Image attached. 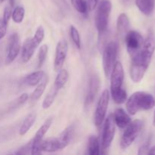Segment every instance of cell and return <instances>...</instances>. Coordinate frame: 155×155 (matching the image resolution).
<instances>
[{
	"label": "cell",
	"mask_w": 155,
	"mask_h": 155,
	"mask_svg": "<svg viewBox=\"0 0 155 155\" xmlns=\"http://www.w3.org/2000/svg\"><path fill=\"white\" fill-rule=\"evenodd\" d=\"M155 105L152 95L145 92H136L127 101L126 107L130 115H135L139 110H151Z\"/></svg>",
	"instance_id": "obj_1"
},
{
	"label": "cell",
	"mask_w": 155,
	"mask_h": 155,
	"mask_svg": "<svg viewBox=\"0 0 155 155\" xmlns=\"http://www.w3.org/2000/svg\"><path fill=\"white\" fill-rule=\"evenodd\" d=\"M111 8L112 4L110 0H101L97 8L95 21L99 36L105 34L107 31Z\"/></svg>",
	"instance_id": "obj_2"
},
{
	"label": "cell",
	"mask_w": 155,
	"mask_h": 155,
	"mask_svg": "<svg viewBox=\"0 0 155 155\" xmlns=\"http://www.w3.org/2000/svg\"><path fill=\"white\" fill-rule=\"evenodd\" d=\"M118 53V45L116 42H110L104 46L103 50L102 64L104 74L107 77L110 75L114 66L116 63Z\"/></svg>",
	"instance_id": "obj_3"
},
{
	"label": "cell",
	"mask_w": 155,
	"mask_h": 155,
	"mask_svg": "<svg viewBox=\"0 0 155 155\" xmlns=\"http://www.w3.org/2000/svg\"><path fill=\"white\" fill-rule=\"evenodd\" d=\"M142 127L143 123L140 120H135L129 124L121 138L120 147L122 149H127L134 142L142 131Z\"/></svg>",
	"instance_id": "obj_4"
},
{
	"label": "cell",
	"mask_w": 155,
	"mask_h": 155,
	"mask_svg": "<svg viewBox=\"0 0 155 155\" xmlns=\"http://www.w3.org/2000/svg\"><path fill=\"white\" fill-rule=\"evenodd\" d=\"M127 49L131 58L134 57L140 51L144 43L142 35L136 30H130L125 35Z\"/></svg>",
	"instance_id": "obj_5"
},
{
	"label": "cell",
	"mask_w": 155,
	"mask_h": 155,
	"mask_svg": "<svg viewBox=\"0 0 155 155\" xmlns=\"http://www.w3.org/2000/svg\"><path fill=\"white\" fill-rule=\"evenodd\" d=\"M109 99H110L109 91L107 89H104L100 96L95 112L94 123L97 127L101 126L104 120L105 119L106 113H107V107H108Z\"/></svg>",
	"instance_id": "obj_6"
},
{
	"label": "cell",
	"mask_w": 155,
	"mask_h": 155,
	"mask_svg": "<svg viewBox=\"0 0 155 155\" xmlns=\"http://www.w3.org/2000/svg\"><path fill=\"white\" fill-rule=\"evenodd\" d=\"M115 124L114 115L110 114L104 122L103 127L101 147L104 150L107 149L111 145L115 135Z\"/></svg>",
	"instance_id": "obj_7"
},
{
	"label": "cell",
	"mask_w": 155,
	"mask_h": 155,
	"mask_svg": "<svg viewBox=\"0 0 155 155\" xmlns=\"http://www.w3.org/2000/svg\"><path fill=\"white\" fill-rule=\"evenodd\" d=\"M110 92H115L122 89L124 80V71L122 64L116 61L113 70L110 73Z\"/></svg>",
	"instance_id": "obj_8"
},
{
	"label": "cell",
	"mask_w": 155,
	"mask_h": 155,
	"mask_svg": "<svg viewBox=\"0 0 155 155\" xmlns=\"http://www.w3.org/2000/svg\"><path fill=\"white\" fill-rule=\"evenodd\" d=\"M21 48V39L18 33H13L9 38L5 63L10 64L18 57Z\"/></svg>",
	"instance_id": "obj_9"
},
{
	"label": "cell",
	"mask_w": 155,
	"mask_h": 155,
	"mask_svg": "<svg viewBox=\"0 0 155 155\" xmlns=\"http://www.w3.org/2000/svg\"><path fill=\"white\" fill-rule=\"evenodd\" d=\"M68 45L67 41L64 40V39L59 41L56 46L55 57H54V69L56 72H58L63 68L67 54H68Z\"/></svg>",
	"instance_id": "obj_10"
},
{
	"label": "cell",
	"mask_w": 155,
	"mask_h": 155,
	"mask_svg": "<svg viewBox=\"0 0 155 155\" xmlns=\"http://www.w3.org/2000/svg\"><path fill=\"white\" fill-rule=\"evenodd\" d=\"M67 146L68 145L64 143L59 137L47 139V140L42 141L41 142V150L42 151H46V152H54L63 149Z\"/></svg>",
	"instance_id": "obj_11"
},
{
	"label": "cell",
	"mask_w": 155,
	"mask_h": 155,
	"mask_svg": "<svg viewBox=\"0 0 155 155\" xmlns=\"http://www.w3.org/2000/svg\"><path fill=\"white\" fill-rule=\"evenodd\" d=\"M100 88V79L98 77V75H93L92 77V79L90 80V84H89V92H88L87 96H86L85 104L86 106L90 105L95 100L96 97L97 93Z\"/></svg>",
	"instance_id": "obj_12"
},
{
	"label": "cell",
	"mask_w": 155,
	"mask_h": 155,
	"mask_svg": "<svg viewBox=\"0 0 155 155\" xmlns=\"http://www.w3.org/2000/svg\"><path fill=\"white\" fill-rule=\"evenodd\" d=\"M37 47L38 46L34 43L32 38H27L24 41L22 46V50H21V58H22V61L24 63H27L31 59Z\"/></svg>",
	"instance_id": "obj_13"
},
{
	"label": "cell",
	"mask_w": 155,
	"mask_h": 155,
	"mask_svg": "<svg viewBox=\"0 0 155 155\" xmlns=\"http://www.w3.org/2000/svg\"><path fill=\"white\" fill-rule=\"evenodd\" d=\"M115 124L120 129H125L131 122V118L123 108H117L114 113Z\"/></svg>",
	"instance_id": "obj_14"
},
{
	"label": "cell",
	"mask_w": 155,
	"mask_h": 155,
	"mask_svg": "<svg viewBox=\"0 0 155 155\" xmlns=\"http://www.w3.org/2000/svg\"><path fill=\"white\" fill-rule=\"evenodd\" d=\"M130 28V19L127 14L121 13L117 20V30L118 34L123 36L126 35Z\"/></svg>",
	"instance_id": "obj_15"
},
{
	"label": "cell",
	"mask_w": 155,
	"mask_h": 155,
	"mask_svg": "<svg viewBox=\"0 0 155 155\" xmlns=\"http://www.w3.org/2000/svg\"><path fill=\"white\" fill-rule=\"evenodd\" d=\"M136 5L142 13L149 16L154 8V0H136Z\"/></svg>",
	"instance_id": "obj_16"
},
{
	"label": "cell",
	"mask_w": 155,
	"mask_h": 155,
	"mask_svg": "<svg viewBox=\"0 0 155 155\" xmlns=\"http://www.w3.org/2000/svg\"><path fill=\"white\" fill-rule=\"evenodd\" d=\"M45 73L42 71H35L26 77V78L24 79V83L29 86H37L45 77Z\"/></svg>",
	"instance_id": "obj_17"
},
{
	"label": "cell",
	"mask_w": 155,
	"mask_h": 155,
	"mask_svg": "<svg viewBox=\"0 0 155 155\" xmlns=\"http://www.w3.org/2000/svg\"><path fill=\"white\" fill-rule=\"evenodd\" d=\"M47 83H48V77L45 75L43 79L41 80L40 83L37 85L36 89L33 90V92L30 95V100L32 101H36L41 98V96L43 95L44 92H45Z\"/></svg>",
	"instance_id": "obj_18"
},
{
	"label": "cell",
	"mask_w": 155,
	"mask_h": 155,
	"mask_svg": "<svg viewBox=\"0 0 155 155\" xmlns=\"http://www.w3.org/2000/svg\"><path fill=\"white\" fill-rule=\"evenodd\" d=\"M52 118H48V119L43 123V124L39 127V129L38 130V131L36 132V135H35L33 140L34 141V142H41V141L42 140V139H43L44 136H45V135L46 134V133L48 131V130H49L50 127H51V125L52 124Z\"/></svg>",
	"instance_id": "obj_19"
},
{
	"label": "cell",
	"mask_w": 155,
	"mask_h": 155,
	"mask_svg": "<svg viewBox=\"0 0 155 155\" xmlns=\"http://www.w3.org/2000/svg\"><path fill=\"white\" fill-rule=\"evenodd\" d=\"M87 153L89 155L100 154V144L97 136H90L88 140Z\"/></svg>",
	"instance_id": "obj_20"
},
{
	"label": "cell",
	"mask_w": 155,
	"mask_h": 155,
	"mask_svg": "<svg viewBox=\"0 0 155 155\" xmlns=\"http://www.w3.org/2000/svg\"><path fill=\"white\" fill-rule=\"evenodd\" d=\"M36 114L34 113H31L29 115H27V117L23 122L22 125L21 126L19 130V134L20 136H24L29 130H30L32 127H33V124L36 121Z\"/></svg>",
	"instance_id": "obj_21"
},
{
	"label": "cell",
	"mask_w": 155,
	"mask_h": 155,
	"mask_svg": "<svg viewBox=\"0 0 155 155\" xmlns=\"http://www.w3.org/2000/svg\"><path fill=\"white\" fill-rule=\"evenodd\" d=\"M68 80H69V74H68V71L65 69H61L58 72V75L56 77L53 86L57 88L58 90H60L66 84Z\"/></svg>",
	"instance_id": "obj_22"
},
{
	"label": "cell",
	"mask_w": 155,
	"mask_h": 155,
	"mask_svg": "<svg viewBox=\"0 0 155 155\" xmlns=\"http://www.w3.org/2000/svg\"><path fill=\"white\" fill-rule=\"evenodd\" d=\"M58 92V89L56 87H54V86H52V87L50 89V90L48 91V92L45 95V98L43 100V102H42V107H43V109H48L51 107Z\"/></svg>",
	"instance_id": "obj_23"
},
{
	"label": "cell",
	"mask_w": 155,
	"mask_h": 155,
	"mask_svg": "<svg viewBox=\"0 0 155 155\" xmlns=\"http://www.w3.org/2000/svg\"><path fill=\"white\" fill-rule=\"evenodd\" d=\"M110 93H111L112 98H113L114 101L116 104H121L127 101V92H126L125 89H124L123 88L117 91L110 92Z\"/></svg>",
	"instance_id": "obj_24"
},
{
	"label": "cell",
	"mask_w": 155,
	"mask_h": 155,
	"mask_svg": "<svg viewBox=\"0 0 155 155\" xmlns=\"http://www.w3.org/2000/svg\"><path fill=\"white\" fill-rule=\"evenodd\" d=\"M25 15V10L23 6H17L12 12V20L17 24H21Z\"/></svg>",
	"instance_id": "obj_25"
},
{
	"label": "cell",
	"mask_w": 155,
	"mask_h": 155,
	"mask_svg": "<svg viewBox=\"0 0 155 155\" xmlns=\"http://www.w3.org/2000/svg\"><path fill=\"white\" fill-rule=\"evenodd\" d=\"M73 6L78 12L86 14L88 11V4L86 0H71Z\"/></svg>",
	"instance_id": "obj_26"
},
{
	"label": "cell",
	"mask_w": 155,
	"mask_h": 155,
	"mask_svg": "<svg viewBox=\"0 0 155 155\" xmlns=\"http://www.w3.org/2000/svg\"><path fill=\"white\" fill-rule=\"evenodd\" d=\"M48 51V46L46 44L41 45L38 52V67L40 68L46 59Z\"/></svg>",
	"instance_id": "obj_27"
},
{
	"label": "cell",
	"mask_w": 155,
	"mask_h": 155,
	"mask_svg": "<svg viewBox=\"0 0 155 155\" xmlns=\"http://www.w3.org/2000/svg\"><path fill=\"white\" fill-rule=\"evenodd\" d=\"M70 33H71V37L74 43L75 44V45L79 49H80V48H81V39H80V35L78 30L74 25H71V29H70Z\"/></svg>",
	"instance_id": "obj_28"
},
{
	"label": "cell",
	"mask_w": 155,
	"mask_h": 155,
	"mask_svg": "<svg viewBox=\"0 0 155 155\" xmlns=\"http://www.w3.org/2000/svg\"><path fill=\"white\" fill-rule=\"evenodd\" d=\"M44 37H45V30H44V28L42 26H39L37 30H36V32H35V34L33 37H32V39L34 42V43L37 46H39L41 42H42V40H43Z\"/></svg>",
	"instance_id": "obj_29"
},
{
	"label": "cell",
	"mask_w": 155,
	"mask_h": 155,
	"mask_svg": "<svg viewBox=\"0 0 155 155\" xmlns=\"http://www.w3.org/2000/svg\"><path fill=\"white\" fill-rule=\"evenodd\" d=\"M12 6H6L5 8L4 12H3V18L2 20L5 21V23L8 24L9 20H10L11 17L12 15Z\"/></svg>",
	"instance_id": "obj_30"
},
{
	"label": "cell",
	"mask_w": 155,
	"mask_h": 155,
	"mask_svg": "<svg viewBox=\"0 0 155 155\" xmlns=\"http://www.w3.org/2000/svg\"><path fill=\"white\" fill-rule=\"evenodd\" d=\"M7 25L6 23L2 19H0V39H2L6 34L7 31Z\"/></svg>",
	"instance_id": "obj_31"
},
{
	"label": "cell",
	"mask_w": 155,
	"mask_h": 155,
	"mask_svg": "<svg viewBox=\"0 0 155 155\" xmlns=\"http://www.w3.org/2000/svg\"><path fill=\"white\" fill-rule=\"evenodd\" d=\"M31 148H32V141H30V142L27 144L26 145H24L23 148H21L18 152H16V154H28L29 153V150L31 151Z\"/></svg>",
	"instance_id": "obj_32"
},
{
	"label": "cell",
	"mask_w": 155,
	"mask_h": 155,
	"mask_svg": "<svg viewBox=\"0 0 155 155\" xmlns=\"http://www.w3.org/2000/svg\"><path fill=\"white\" fill-rule=\"evenodd\" d=\"M29 95L27 93H23L22 95H21V96L18 98L17 100V103H18V105H21V104H24L26 101L28 100Z\"/></svg>",
	"instance_id": "obj_33"
},
{
	"label": "cell",
	"mask_w": 155,
	"mask_h": 155,
	"mask_svg": "<svg viewBox=\"0 0 155 155\" xmlns=\"http://www.w3.org/2000/svg\"><path fill=\"white\" fill-rule=\"evenodd\" d=\"M98 2H99V0H87L88 8L90 11H93Z\"/></svg>",
	"instance_id": "obj_34"
},
{
	"label": "cell",
	"mask_w": 155,
	"mask_h": 155,
	"mask_svg": "<svg viewBox=\"0 0 155 155\" xmlns=\"http://www.w3.org/2000/svg\"><path fill=\"white\" fill-rule=\"evenodd\" d=\"M149 145L148 144L146 145H143L139 148V152L138 154H148V151H149Z\"/></svg>",
	"instance_id": "obj_35"
},
{
	"label": "cell",
	"mask_w": 155,
	"mask_h": 155,
	"mask_svg": "<svg viewBox=\"0 0 155 155\" xmlns=\"http://www.w3.org/2000/svg\"><path fill=\"white\" fill-rule=\"evenodd\" d=\"M148 154H154L155 155V145L154 146H153L152 148H150Z\"/></svg>",
	"instance_id": "obj_36"
},
{
	"label": "cell",
	"mask_w": 155,
	"mask_h": 155,
	"mask_svg": "<svg viewBox=\"0 0 155 155\" xmlns=\"http://www.w3.org/2000/svg\"><path fill=\"white\" fill-rule=\"evenodd\" d=\"M15 0H9V3H10V6L13 7L15 5Z\"/></svg>",
	"instance_id": "obj_37"
},
{
	"label": "cell",
	"mask_w": 155,
	"mask_h": 155,
	"mask_svg": "<svg viewBox=\"0 0 155 155\" xmlns=\"http://www.w3.org/2000/svg\"><path fill=\"white\" fill-rule=\"evenodd\" d=\"M153 124L155 127V112H154V120H153Z\"/></svg>",
	"instance_id": "obj_38"
},
{
	"label": "cell",
	"mask_w": 155,
	"mask_h": 155,
	"mask_svg": "<svg viewBox=\"0 0 155 155\" xmlns=\"http://www.w3.org/2000/svg\"><path fill=\"white\" fill-rule=\"evenodd\" d=\"M5 1V0H0V4H2V2H4Z\"/></svg>",
	"instance_id": "obj_39"
}]
</instances>
